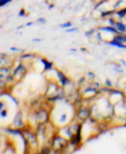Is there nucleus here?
Instances as JSON below:
<instances>
[{
    "instance_id": "nucleus-1",
    "label": "nucleus",
    "mask_w": 126,
    "mask_h": 154,
    "mask_svg": "<svg viewBox=\"0 0 126 154\" xmlns=\"http://www.w3.org/2000/svg\"><path fill=\"white\" fill-rule=\"evenodd\" d=\"M116 25H117V28H118L119 30H121V31H125V26L123 23H116Z\"/></svg>"
},
{
    "instance_id": "nucleus-2",
    "label": "nucleus",
    "mask_w": 126,
    "mask_h": 154,
    "mask_svg": "<svg viewBox=\"0 0 126 154\" xmlns=\"http://www.w3.org/2000/svg\"><path fill=\"white\" fill-rule=\"evenodd\" d=\"M58 77L61 79V82L63 83V85H65V83H66V79H65V77L62 75V73H58Z\"/></svg>"
},
{
    "instance_id": "nucleus-3",
    "label": "nucleus",
    "mask_w": 126,
    "mask_h": 154,
    "mask_svg": "<svg viewBox=\"0 0 126 154\" xmlns=\"http://www.w3.org/2000/svg\"><path fill=\"white\" fill-rule=\"evenodd\" d=\"M42 62L45 64L46 69H51V63H49V62H47L46 60H42Z\"/></svg>"
},
{
    "instance_id": "nucleus-4",
    "label": "nucleus",
    "mask_w": 126,
    "mask_h": 154,
    "mask_svg": "<svg viewBox=\"0 0 126 154\" xmlns=\"http://www.w3.org/2000/svg\"><path fill=\"white\" fill-rule=\"evenodd\" d=\"M71 23H65V24H62L61 27H69V26H71Z\"/></svg>"
},
{
    "instance_id": "nucleus-5",
    "label": "nucleus",
    "mask_w": 126,
    "mask_h": 154,
    "mask_svg": "<svg viewBox=\"0 0 126 154\" xmlns=\"http://www.w3.org/2000/svg\"><path fill=\"white\" fill-rule=\"evenodd\" d=\"M39 23H45V20H43V19H40V20H38Z\"/></svg>"
},
{
    "instance_id": "nucleus-6",
    "label": "nucleus",
    "mask_w": 126,
    "mask_h": 154,
    "mask_svg": "<svg viewBox=\"0 0 126 154\" xmlns=\"http://www.w3.org/2000/svg\"><path fill=\"white\" fill-rule=\"evenodd\" d=\"M24 15V13H23V11H21L20 13V16H23Z\"/></svg>"
},
{
    "instance_id": "nucleus-7",
    "label": "nucleus",
    "mask_w": 126,
    "mask_h": 154,
    "mask_svg": "<svg viewBox=\"0 0 126 154\" xmlns=\"http://www.w3.org/2000/svg\"><path fill=\"white\" fill-rule=\"evenodd\" d=\"M75 30H77V29H70V30H68V32H71V31H75Z\"/></svg>"
},
{
    "instance_id": "nucleus-8",
    "label": "nucleus",
    "mask_w": 126,
    "mask_h": 154,
    "mask_svg": "<svg viewBox=\"0 0 126 154\" xmlns=\"http://www.w3.org/2000/svg\"><path fill=\"white\" fill-rule=\"evenodd\" d=\"M61 120L63 121V120H65V116H62V117H61Z\"/></svg>"
}]
</instances>
